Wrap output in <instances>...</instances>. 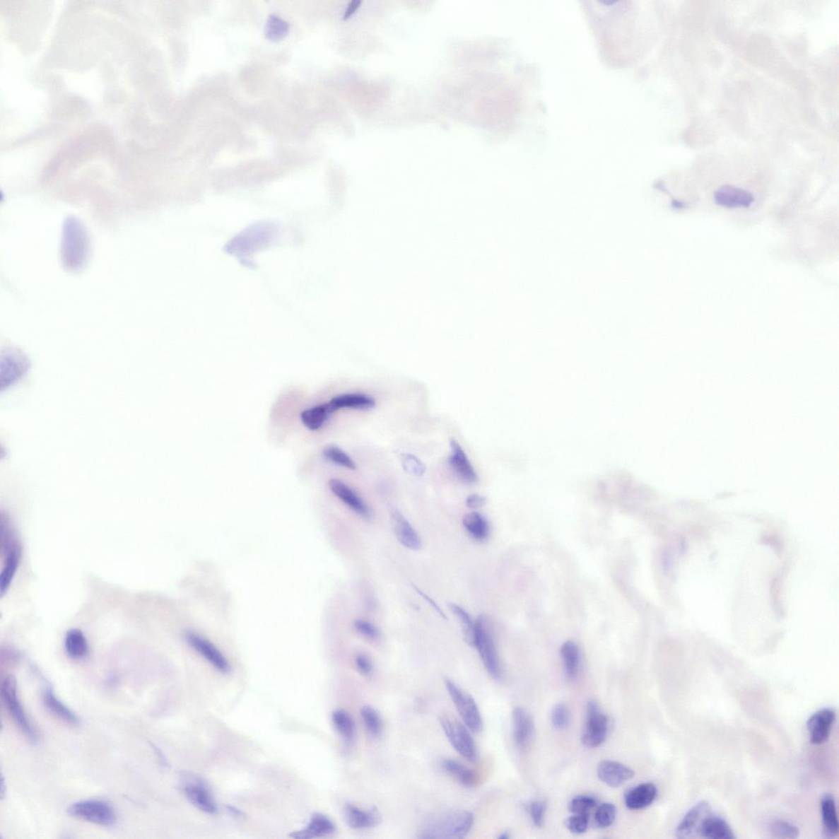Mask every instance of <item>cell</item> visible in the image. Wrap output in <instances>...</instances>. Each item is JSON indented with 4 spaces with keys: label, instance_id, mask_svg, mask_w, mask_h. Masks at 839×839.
Listing matches in <instances>:
<instances>
[{
    "label": "cell",
    "instance_id": "cell-1",
    "mask_svg": "<svg viewBox=\"0 0 839 839\" xmlns=\"http://www.w3.org/2000/svg\"><path fill=\"white\" fill-rule=\"evenodd\" d=\"M474 825V816L466 810L439 813L427 818L418 827V838L461 839L465 838Z\"/></svg>",
    "mask_w": 839,
    "mask_h": 839
},
{
    "label": "cell",
    "instance_id": "cell-2",
    "mask_svg": "<svg viewBox=\"0 0 839 839\" xmlns=\"http://www.w3.org/2000/svg\"><path fill=\"white\" fill-rule=\"evenodd\" d=\"M2 701L8 711L11 714L15 722L30 742L37 743L38 734L34 725L25 714L22 703H20L18 693L17 679L13 675H8L3 679L1 688Z\"/></svg>",
    "mask_w": 839,
    "mask_h": 839
},
{
    "label": "cell",
    "instance_id": "cell-3",
    "mask_svg": "<svg viewBox=\"0 0 839 839\" xmlns=\"http://www.w3.org/2000/svg\"><path fill=\"white\" fill-rule=\"evenodd\" d=\"M474 647L480 655L483 666L494 679L501 676V667L493 635L486 617L481 616L476 621Z\"/></svg>",
    "mask_w": 839,
    "mask_h": 839
},
{
    "label": "cell",
    "instance_id": "cell-4",
    "mask_svg": "<svg viewBox=\"0 0 839 839\" xmlns=\"http://www.w3.org/2000/svg\"><path fill=\"white\" fill-rule=\"evenodd\" d=\"M445 687L454 702L463 722L472 732L480 733L483 729L482 715L478 705L471 694L463 691L450 679H445Z\"/></svg>",
    "mask_w": 839,
    "mask_h": 839
},
{
    "label": "cell",
    "instance_id": "cell-5",
    "mask_svg": "<svg viewBox=\"0 0 839 839\" xmlns=\"http://www.w3.org/2000/svg\"><path fill=\"white\" fill-rule=\"evenodd\" d=\"M440 724L447 739L457 753L470 763H476L478 759V751L475 740L470 733L471 730L459 720L449 715L442 717Z\"/></svg>",
    "mask_w": 839,
    "mask_h": 839
},
{
    "label": "cell",
    "instance_id": "cell-6",
    "mask_svg": "<svg viewBox=\"0 0 839 839\" xmlns=\"http://www.w3.org/2000/svg\"><path fill=\"white\" fill-rule=\"evenodd\" d=\"M69 815L95 825L111 827L116 825L117 815L109 803L101 800L77 802L69 809Z\"/></svg>",
    "mask_w": 839,
    "mask_h": 839
},
{
    "label": "cell",
    "instance_id": "cell-7",
    "mask_svg": "<svg viewBox=\"0 0 839 839\" xmlns=\"http://www.w3.org/2000/svg\"><path fill=\"white\" fill-rule=\"evenodd\" d=\"M609 720L602 712L599 704L595 701L587 705L586 723L582 735V743L585 747L597 748L605 742L609 732Z\"/></svg>",
    "mask_w": 839,
    "mask_h": 839
},
{
    "label": "cell",
    "instance_id": "cell-8",
    "mask_svg": "<svg viewBox=\"0 0 839 839\" xmlns=\"http://www.w3.org/2000/svg\"><path fill=\"white\" fill-rule=\"evenodd\" d=\"M181 790L187 799L198 809L209 814H215L218 806L204 782L192 774H184L181 778Z\"/></svg>",
    "mask_w": 839,
    "mask_h": 839
},
{
    "label": "cell",
    "instance_id": "cell-9",
    "mask_svg": "<svg viewBox=\"0 0 839 839\" xmlns=\"http://www.w3.org/2000/svg\"><path fill=\"white\" fill-rule=\"evenodd\" d=\"M184 638L188 645L194 648L199 655L205 658L211 665L217 669L218 671L223 674H228L230 671V666L228 661L226 660L223 653L212 643L193 631L185 633Z\"/></svg>",
    "mask_w": 839,
    "mask_h": 839
},
{
    "label": "cell",
    "instance_id": "cell-10",
    "mask_svg": "<svg viewBox=\"0 0 839 839\" xmlns=\"http://www.w3.org/2000/svg\"><path fill=\"white\" fill-rule=\"evenodd\" d=\"M836 718L835 712L832 709L823 708L813 714L807 720L806 727L810 733V741L812 744H822L826 743L830 737L832 725Z\"/></svg>",
    "mask_w": 839,
    "mask_h": 839
},
{
    "label": "cell",
    "instance_id": "cell-11",
    "mask_svg": "<svg viewBox=\"0 0 839 839\" xmlns=\"http://www.w3.org/2000/svg\"><path fill=\"white\" fill-rule=\"evenodd\" d=\"M344 819L347 825L353 830H368L380 825L382 816L375 808L363 809L347 803L344 807Z\"/></svg>",
    "mask_w": 839,
    "mask_h": 839
},
{
    "label": "cell",
    "instance_id": "cell-12",
    "mask_svg": "<svg viewBox=\"0 0 839 839\" xmlns=\"http://www.w3.org/2000/svg\"><path fill=\"white\" fill-rule=\"evenodd\" d=\"M599 779L606 785L619 787L635 776V771L624 764L614 761H604L597 769Z\"/></svg>",
    "mask_w": 839,
    "mask_h": 839
},
{
    "label": "cell",
    "instance_id": "cell-13",
    "mask_svg": "<svg viewBox=\"0 0 839 839\" xmlns=\"http://www.w3.org/2000/svg\"><path fill=\"white\" fill-rule=\"evenodd\" d=\"M711 806L706 801H702L688 811L678 826L676 836L679 838H691L698 833L700 826L705 818L710 815Z\"/></svg>",
    "mask_w": 839,
    "mask_h": 839
},
{
    "label": "cell",
    "instance_id": "cell-14",
    "mask_svg": "<svg viewBox=\"0 0 839 839\" xmlns=\"http://www.w3.org/2000/svg\"><path fill=\"white\" fill-rule=\"evenodd\" d=\"M4 561L0 576V592L4 596L11 585L15 574H16L20 559V550L18 540L12 543L1 545Z\"/></svg>",
    "mask_w": 839,
    "mask_h": 839
},
{
    "label": "cell",
    "instance_id": "cell-15",
    "mask_svg": "<svg viewBox=\"0 0 839 839\" xmlns=\"http://www.w3.org/2000/svg\"><path fill=\"white\" fill-rule=\"evenodd\" d=\"M513 737L520 749L528 747L534 737V724L532 715L521 707L512 712Z\"/></svg>",
    "mask_w": 839,
    "mask_h": 839
},
{
    "label": "cell",
    "instance_id": "cell-16",
    "mask_svg": "<svg viewBox=\"0 0 839 839\" xmlns=\"http://www.w3.org/2000/svg\"><path fill=\"white\" fill-rule=\"evenodd\" d=\"M390 515L394 524L395 536L399 543L411 550H419L421 548V539L408 520L397 508L391 509Z\"/></svg>",
    "mask_w": 839,
    "mask_h": 839
},
{
    "label": "cell",
    "instance_id": "cell-17",
    "mask_svg": "<svg viewBox=\"0 0 839 839\" xmlns=\"http://www.w3.org/2000/svg\"><path fill=\"white\" fill-rule=\"evenodd\" d=\"M450 447V464L452 470L463 482L469 483V485L476 483L478 481L476 473L461 445L455 440H451Z\"/></svg>",
    "mask_w": 839,
    "mask_h": 839
},
{
    "label": "cell",
    "instance_id": "cell-18",
    "mask_svg": "<svg viewBox=\"0 0 839 839\" xmlns=\"http://www.w3.org/2000/svg\"><path fill=\"white\" fill-rule=\"evenodd\" d=\"M329 488L332 493L341 500L346 503L352 510L365 518L370 516V510L367 504L356 493L344 482L333 479L329 482Z\"/></svg>",
    "mask_w": 839,
    "mask_h": 839
},
{
    "label": "cell",
    "instance_id": "cell-19",
    "mask_svg": "<svg viewBox=\"0 0 839 839\" xmlns=\"http://www.w3.org/2000/svg\"><path fill=\"white\" fill-rule=\"evenodd\" d=\"M336 831V826L333 821L322 814L314 815L305 828L293 832L291 838L296 839H310L322 838L332 835Z\"/></svg>",
    "mask_w": 839,
    "mask_h": 839
},
{
    "label": "cell",
    "instance_id": "cell-20",
    "mask_svg": "<svg viewBox=\"0 0 839 839\" xmlns=\"http://www.w3.org/2000/svg\"><path fill=\"white\" fill-rule=\"evenodd\" d=\"M657 796V789L652 783H645L636 786L627 792L625 803L630 810H641L650 806Z\"/></svg>",
    "mask_w": 839,
    "mask_h": 839
},
{
    "label": "cell",
    "instance_id": "cell-21",
    "mask_svg": "<svg viewBox=\"0 0 839 839\" xmlns=\"http://www.w3.org/2000/svg\"><path fill=\"white\" fill-rule=\"evenodd\" d=\"M332 413L339 409L369 410L375 408V400L363 394H346L336 396L327 403Z\"/></svg>",
    "mask_w": 839,
    "mask_h": 839
},
{
    "label": "cell",
    "instance_id": "cell-22",
    "mask_svg": "<svg viewBox=\"0 0 839 839\" xmlns=\"http://www.w3.org/2000/svg\"><path fill=\"white\" fill-rule=\"evenodd\" d=\"M700 836L708 839H734L732 828L722 818L709 815L703 820L698 830Z\"/></svg>",
    "mask_w": 839,
    "mask_h": 839
},
{
    "label": "cell",
    "instance_id": "cell-23",
    "mask_svg": "<svg viewBox=\"0 0 839 839\" xmlns=\"http://www.w3.org/2000/svg\"><path fill=\"white\" fill-rule=\"evenodd\" d=\"M43 702L49 712L57 718L63 720L64 722L70 725H77L80 723V719L76 714L57 698L52 688L45 689L43 694Z\"/></svg>",
    "mask_w": 839,
    "mask_h": 839
},
{
    "label": "cell",
    "instance_id": "cell-24",
    "mask_svg": "<svg viewBox=\"0 0 839 839\" xmlns=\"http://www.w3.org/2000/svg\"><path fill=\"white\" fill-rule=\"evenodd\" d=\"M442 768L463 786L472 787L478 785L479 779L476 772L460 761L445 759L442 761Z\"/></svg>",
    "mask_w": 839,
    "mask_h": 839
},
{
    "label": "cell",
    "instance_id": "cell-25",
    "mask_svg": "<svg viewBox=\"0 0 839 839\" xmlns=\"http://www.w3.org/2000/svg\"><path fill=\"white\" fill-rule=\"evenodd\" d=\"M821 804L825 833L828 838H835L839 831L835 799L831 794H826L822 797Z\"/></svg>",
    "mask_w": 839,
    "mask_h": 839
},
{
    "label": "cell",
    "instance_id": "cell-26",
    "mask_svg": "<svg viewBox=\"0 0 839 839\" xmlns=\"http://www.w3.org/2000/svg\"><path fill=\"white\" fill-rule=\"evenodd\" d=\"M564 671L569 681H575L578 676L580 668V650L573 641H566L561 648Z\"/></svg>",
    "mask_w": 839,
    "mask_h": 839
},
{
    "label": "cell",
    "instance_id": "cell-27",
    "mask_svg": "<svg viewBox=\"0 0 839 839\" xmlns=\"http://www.w3.org/2000/svg\"><path fill=\"white\" fill-rule=\"evenodd\" d=\"M65 650L71 658L81 659L88 653V643L83 633L77 629L70 630L65 638Z\"/></svg>",
    "mask_w": 839,
    "mask_h": 839
},
{
    "label": "cell",
    "instance_id": "cell-28",
    "mask_svg": "<svg viewBox=\"0 0 839 839\" xmlns=\"http://www.w3.org/2000/svg\"><path fill=\"white\" fill-rule=\"evenodd\" d=\"M332 414V411L329 409L327 403L322 404L303 411L301 413V420L303 424L307 429L317 430L326 423V421Z\"/></svg>",
    "mask_w": 839,
    "mask_h": 839
},
{
    "label": "cell",
    "instance_id": "cell-29",
    "mask_svg": "<svg viewBox=\"0 0 839 839\" xmlns=\"http://www.w3.org/2000/svg\"><path fill=\"white\" fill-rule=\"evenodd\" d=\"M462 523L468 534L478 541H483L490 534V526L487 520L479 512H473L466 515Z\"/></svg>",
    "mask_w": 839,
    "mask_h": 839
},
{
    "label": "cell",
    "instance_id": "cell-30",
    "mask_svg": "<svg viewBox=\"0 0 839 839\" xmlns=\"http://www.w3.org/2000/svg\"><path fill=\"white\" fill-rule=\"evenodd\" d=\"M332 722L334 728L347 743H352L354 739L356 727L352 715L344 710H336L332 714Z\"/></svg>",
    "mask_w": 839,
    "mask_h": 839
},
{
    "label": "cell",
    "instance_id": "cell-31",
    "mask_svg": "<svg viewBox=\"0 0 839 839\" xmlns=\"http://www.w3.org/2000/svg\"><path fill=\"white\" fill-rule=\"evenodd\" d=\"M450 609L461 622L465 640L468 645L474 647L476 622L473 621L469 614L464 609H462L461 606L451 604H450Z\"/></svg>",
    "mask_w": 839,
    "mask_h": 839
},
{
    "label": "cell",
    "instance_id": "cell-32",
    "mask_svg": "<svg viewBox=\"0 0 839 839\" xmlns=\"http://www.w3.org/2000/svg\"><path fill=\"white\" fill-rule=\"evenodd\" d=\"M361 717L370 735L374 738L379 737L382 732L383 722L377 710L367 705L361 709Z\"/></svg>",
    "mask_w": 839,
    "mask_h": 839
},
{
    "label": "cell",
    "instance_id": "cell-33",
    "mask_svg": "<svg viewBox=\"0 0 839 839\" xmlns=\"http://www.w3.org/2000/svg\"><path fill=\"white\" fill-rule=\"evenodd\" d=\"M322 454L328 461L334 463V464L346 467L349 470H355L357 468L356 463L353 461L352 458L336 446L326 447L323 450Z\"/></svg>",
    "mask_w": 839,
    "mask_h": 839
},
{
    "label": "cell",
    "instance_id": "cell-34",
    "mask_svg": "<svg viewBox=\"0 0 839 839\" xmlns=\"http://www.w3.org/2000/svg\"><path fill=\"white\" fill-rule=\"evenodd\" d=\"M616 817V808L611 803H604L600 805L595 812V822L600 828H607L614 823Z\"/></svg>",
    "mask_w": 839,
    "mask_h": 839
},
{
    "label": "cell",
    "instance_id": "cell-35",
    "mask_svg": "<svg viewBox=\"0 0 839 839\" xmlns=\"http://www.w3.org/2000/svg\"><path fill=\"white\" fill-rule=\"evenodd\" d=\"M598 805V801L590 796L581 795L575 797L569 804V809L573 814L589 815V812Z\"/></svg>",
    "mask_w": 839,
    "mask_h": 839
},
{
    "label": "cell",
    "instance_id": "cell-36",
    "mask_svg": "<svg viewBox=\"0 0 839 839\" xmlns=\"http://www.w3.org/2000/svg\"><path fill=\"white\" fill-rule=\"evenodd\" d=\"M770 831L776 838H797L799 836V831L795 826L786 821H777L770 826Z\"/></svg>",
    "mask_w": 839,
    "mask_h": 839
},
{
    "label": "cell",
    "instance_id": "cell-37",
    "mask_svg": "<svg viewBox=\"0 0 839 839\" xmlns=\"http://www.w3.org/2000/svg\"><path fill=\"white\" fill-rule=\"evenodd\" d=\"M289 25L284 20L276 16H271L267 22L266 35L271 40H280L284 37L289 30Z\"/></svg>",
    "mask_w": 839,
    "mask_h": 839
},
{
    "label": "cell",
    "instance_id": "cell-38",
    "mask_svg": "<svg viewBox=\"0 0 839 839\" xmlns=\"http://www.w3.org/2000/svg\"><path fill=\"white\" fill-rule=\"evenodd\" d=\"M401 463L405 471L416 477H421L426 474V468L418 457L411 454L401 455Z\"/></svg>",
    "mask_w": 839,
    "mask_h": 839
},
{
    "label": "cell",
    "instance_id": "cell-39",
    "mask_svg": "<svg viewBox=\"0 0 839 839\" xmlns=\"http://www.w3.org/2000/svg\"><path fill=\"white\" fill-rule=\"evenodd\" d=\"M570 714L565 704L556 705L551 713V722L557 729H563L570 722Z\"/></svg>",
    "mask_w": 839,
    "mask_h": 839
},
{
    "label": "cell",
    "instance_id": "cell-40",
    "mask_svg": "<svg viewBox=\"0 0 839 839\" xmlns=\"http://www.w3.org/2000/svg\"><path fill=\"white\" fill-rule=\"evenodd\" d=\"M589 815L574 814L565 821V826L575 835H581L588 830Z\"/></svg>",
    "mask_w": 839,
    "mask_h": 839
},
{
    "label": "cell",
    "instance_id": "cell-41",
    "mask_svg": "<svg viewBox=\"0 0 839 839\" xmlns=\"http://www.w3.org/2000/svg\"><path fill=\"white\" fill-rule=\"evenodd\" d=\"M546 810V803L543 801H534L530 803L529 812L534 826L539 828L544 826Z\"/></svg>",
    "mask_w": 839,
    "mask_h": 839
},
{
    "label": "cell",
    "instance_id": "cell-42",
    "mask_svg": "<svg viewBox=\"0 0 839 839\" xmlns=\"http://www.w3.org/2000/svg\"><path fill=\"white\" fill-rule=\"evenodd\" d=\"M354 628L360 635L367 638L370 640H379L380 633L377 627H375L372 623L368 621L363 619L355 621Z\"/></svg>",
    "mask_w": 839,
    "mask_h": 839
},
{
    "label": "cell",
    "instance_id": "cell-43",
    "mask_svg": "<svg viewBox=\"0 0 839 839\" xmlns=\"http://www.w3.org/2000/svg\"><path fill=\"white\" fill-rule=\"evenodd\" d=\"M355 663H356L358 670L360 671V673H362L363 676H368L372 673V662L370 660V658L367 655H358L356 658H355Z\"/></svg>",
    "mask_w": 839,
    "mask_h": 839
},
{
    "label": "cell",
    "instance_id": "cell-44",
    "mask_svg": "<svg viewBox=\"0 0 839 839\" xmlns=\"http://www.w3.org/2000/svg\"><path fill=\"white\" fill-rule=\"evenodd\" d=\"M486 501V498L479 495V494H471V495L467 497L466 504L471 509H477L485 505Z\"/></svg>",
    "mask_w": 839,
    "mask_h": 839
},
{
    "label": "cell",
    "instance_id": "cell-45",
    "mask_svg": "<svg viewBox=\"0 0 839 839\" xmlns=\"http://www.w3.org/2000/svg\"><path fill=\"white\" fill-rule=\"evenodd\" d=\"M415 589H416V591H418V593H419V594H421L422 597H423V598L426 599V601L428 602H429V604H430L432 606H433V607H434V609H435L437 611H438V612H439V614H440V615H441L442 617H445V614H444V612H442V611L440 610V607L438 606V605H437V604H435V602L433 600H432L431 599H430V598H429V597H428V596H427V595H426L424 593H422V592H421V590H419L418 588H416V587H415Z\"/></svg>",
    "mask_w": 839,
    "mask_h": 839
},
{
    "label": "cell",
    "instance_id": "cell-46",
    "mask_svg": "<svg viewBox=\"0 0 839 839\" xmlns=\"http://www.w3.org/2000/svg\"><path fill=\"white\" fill-rule=\"evenodd\" d=\"M228 810L230 813H233V815H234L235 816L240 817L242 815H243V814H242V813H240V811H239L237 809H236V808H235L233 806H228Z\"/></svg>",
    "mask_w": 839,
    "mask_h": 839
},
{
    "label": "cell",
    "instance_id": "cell-47",
    "mask_svg": "<svg viewBox=\"0 0 839 839\" xmlns=\"http://www.w3.org/2000/svg\"><path fill=\"white\" fill-rule=\"evenodd\" d=\"M510 837H511V836H510V833H509L508 831H505V832H503V833H501V835H500V836H499V838H501V839H508V838H510Z\"/></svg>",
    "mask_w": 839,
    "mask_h": 839
}]
</instances>
